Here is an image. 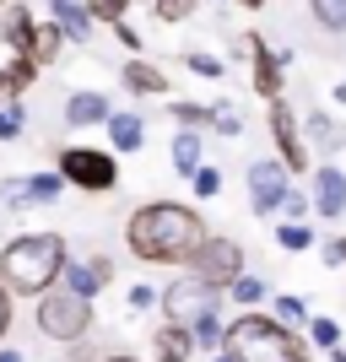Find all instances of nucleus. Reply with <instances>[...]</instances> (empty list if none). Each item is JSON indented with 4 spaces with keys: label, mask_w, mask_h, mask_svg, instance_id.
I'll list each match as a JSON object with an SVG mask.
<instances>
[{
    "label": "nucleus",
    "mask_w": 346,
    "mask_h": 362,
    "mask_svg": "<svg viewBox=\"0 0 346 362\" xmlns=\"http://www.w3.org/2000/svg\"><path fill=\"white\" fill-rule=\"evenodd\" d=\"M184 271L227 292V287L243 276V243H238V238H222V233H206V238H200V249H195V259H190Z\"/></svg>",
    "instance_id": "7"
},
{
    "label": "nucleus",
    "mask_w": 346,
    "mask_h": 362,
    "mask_svg": "<svg viewBox=\"0 0 346 362\" xmlns=\"http://www.w3.org/2000/svg\"><path fill=\"white\" fill-rule=\"evenodd\" d=\"M108 98L103 92H71L65 98V124H76V130H87V124H108Z\"/></svg>",
    "instance_id": "17"
},
{
    "label": "nucleus",
    "mask_w": 346,
    "mask_h": 362,
    "mask_svg": "<svg viewBox=\"0 0 346 362\" xmlns=\"http://www.w3.org/2000/svg\"><path fill=\"white\" fill-rule=\"evenodd\" d=\"M22 124H28L22 98H16V103H0V141H16V136H22Z\"/></svg>",
    "instance_id": "32"
},
{
    "label": "nucleus",
    "mask_w": 346,
    "mask_h": 362,
    "mask_svg": "<svg viewBox=\"0 0 346 362\" xmlns=\"http://www.w3.org/2000/svg\"><path fill=\"white\" fill-rule=\"evenodd\" d=\"M238 6H243V11H260V6H265V0H238Z\"/></svg>",
    "instance_id": "45"
},
{
    "label": "nucleus",
    "mask_w": 346,
    "mask_h": 362,
    "mask_svg": "<svg viewBox=\"0 0 346 362\" xmlns=\"http://www.w3.org/2000/svg\"><path fill=\"white\" fill-rule=\"evenodd\" d=\"M233 49H238L243 60L255 65V71H249V87H255V98L276 103V98H282V81H287V60H292V54H287V49H271L265 38H260V33H238V44H233Z\"/></svg>",
    "instance_id": "8"
},
{
    "label": "nucleus",
    "mask_w": 346,
    "mask_h": 362,
    "mask_svg": "<svg viewBox=\"0 0 346 362\" xmlns=\"http://www.w3.org/2000/svg\"><path fill=\"white\" fill-rule=\"evenodd\" d=\"M168 151H173V173H179V179H195L200 168H206V141H200V130H179Z\"/></svg>",
    "instance_id": "20"
},
{
    "label": "nucleus",
    "mask_w": 346,
    "mask_h": 362,
    "mask_svg": "<svg viewBox=\"0 0 346 362\" xmlns=\"http://www.w3.org/2000/svg\"><path fill=\"white\" fill-rule=\"evenodd\" d=\"M54 173H60L71 189H81V195H108V189L120 184V151L71 141V146L54 151Z\"/></svg>",
    "instance_id": "5"
},
{
    "label": "nucleus",
    "mask_w": 346,
    "mask_h": 362,
    "mask_svg": "<svg viewBox=\"0 0 346 362\" xmlns=\"http://www.w3.org/2000/svg\"><path fill=\"white\" fill-rule=\"evenodd\" d=\"M60 189H65L60 173H33V179H28V200H33V206H54Z\"/></svg>",
    "instance_id": "29"
},
{
    "label": "nucleus",
    "mask_w": 346,
    "mask_h": 362,
    "mask_svg": "<svg viewBox=\"0 0 346 362\" xmlns=\"http://www.w3.org/2000/svg\"><path fill=\"white\" fill-rule=\"evenodd\" d=\"M184 65H190V71H195V76H206V81H217V76L227 71V65L217 60V54H206V49H195V54H190V60H184Z\"/></svg>",
    "instance_id": "37"
},
{
    "label": "nucleus",
    "mask_w": 346,
    "mask_h": 362,
    "mask_svg": "<svg viewBox=\"0 0 346 362\" xmlns=\"http://www.w3.org/2000/svg\"><path fill=\"white\" fill-rule=\"evenodd\" d=\"M222 298H227L222 287H211V281H200V276L184 271V281H173V287L163 292V319H168V325H190V330H195L200 319L222 314Z\"/></svg>",
    "instance_id": "6"
},
{
    "label": "nucleus",
    "mask_w": 346,
    "mask_h": 362,
    "mask_svg": "<svg viewBox=\"0 0 346 362\" xmlns=\"http://www.w3.org/2000/svg\"><path fill=\"white\" fill-rule=\"evenodd\" d=\"M211 362H238V357H227V351H217V357H211Z\"/></svg>",
    "instance_id": "47"
},
{
    "label": "nucleus",
    "mask_w": 346,
    "mask_h": 362,
    "mask_svg": "<svg viewBox=\"0 0 346 362\" xmlns=\"http://www.w3.org/2000/svg\"><path fill=\"white\" fill-rule=\"evenodd\" d=\"M120 81H125V92H136V98H163V92H168V71H163V65H151V60H141V54L125 60Z\"/></svg>",
    "instance_id": "13"
},
{
    "label": "nucleus",
    "mask_w": 346,
    "mask_h": 362,
    "mask_svg": "<svg viewBox=\"0 0 346 362\" xmlns=\"http://www.w3.org/2000/svg\"><path fill=\"white\" fill-rule=\"evenodd\" d=\"M49 11H54V22H60V33L71 44H87L92 38V22H98V16L87 11V0H54Z\"/></svg>",
    "instance_id": "19"
},
{
    "label": "nucleus",
    "mask_w": 346,
    "mask_h": 362,
    "mask_svg": "<svg viewBox=\"0 0 346 362\" xmlns=\"http://www.w3.org/2000/svg\"><path fill=\"white\" fill-rule=\"evenodd\" d=\"M243 184H249V211L276 216V211H282V200H287V189H292V173H287L276 157H260V163H249Z\"/></svg>",
    "instance_id": "10"
},
{
    "label": "nucleus",
    "mask_w": 346,
    "mask_h": 362,
    "mask_svg": "<svg viewBox=\"0 0 346 362\" xmlns=\"http://www.w3.org/2000/svg\"><path fill=\"white\" fill-rule=\"evenodd\" d=\"M33 325L54 346H81L92 335V325H98V308H92V298H81L71 287H49L44 298L33 303Z\"/></svg>",
    "instance_id": "4"
},
{
    "label": "nucleus",
    "mask_w": 346,
    "mask_h": 362,
    "mask_svg": "<svg viewBox=\"0 0 346 362\" xmlns=\"http://www.w3.org/2000/svg\"><path fill=\"white\" fill-rule=\"evenodd\" d=\"M222 351L238 357V362H314L303 330L282 325V319L265 314V308H243V314L227 319V346Z\"/></svg>",
    "instance_id": "3"
},
{
    "label": "nucleus",
    "mask_w": 346,
    "mask_h": 362,
    "mask_svg": "<svg viewBox=\"0 0 346 362\" xmlns=\"http://www.w3.org/2000/svg\"><path fill=\"white\" fill-rule=\"evenodd\" d=\"M325 362H346V346H335V351H325Z\"/></svg>",
    "instance_id": "44"
},
{
    "label": "nucleus",
    "mask_w": 346,
    "mask_h": 362,
    "mask_svg": "<svg viewBox=\"0 0 346 362\" xmlns=\"http://www.w3.org/2000/svg\"><path fill=\"white\" fill-rule=\"evenodd\" d=\"M303 141H308V151H325V163H330V151H346V119H335V114H308V119H303Z\"/></svg>",
    "instance_id": "14"
},
{
    "label": "nucleus",
    "mask_w": 346,
    "mask_h": 362,
    "mask_svg": "<svg viewBox=\"0 0 346 362\" xmlns=\"http://www.w3.org/2000/svg\"><path fill=\"white\" fill-rule=\"evenodd\" d=\"M190 335H195V351H206V357H217V351L227 346V319H222V314H211V319H200V325H195V330H190Z\"/></svg>",
    "instance_id": "23"
},
{
    "label": "nucleus",
    "mask_w": 346,
    "mask_h": 362,
    "mask_svg": "<svg viewBox=\"0 0 346 362\" xmlns=\"http://www.w3.org/2000/svg\"><path fill=\"white\" fill-rule=\"evenodd\" d=\"M190 184H195V200H211V195H222V173H217V168H200V173H195V179H190Z\"/></svg>",
    "instance_id": "36"
},
{
    "label": "nucleus",
    "mask_w": 346,
    "mask_h": 362,
    "mask_svg": "<svg viewBox=\"0 0 346 362\" xmlns=\"http://www.w3.org/2000/svg\"><path fill=\"white\" fill-rule=\"evenodd\" d=\"M200 0H151V22H168V28H179V22H190L195 16Z\"/></svg>",
    "instance_id": "30"
},
{
    "label": "nucleus",
    "mask_w": 346,
    "mask_h": 362,
    "mask_svg": "<svg viewBox=\"0 0 346 362\" xmlns=\"http://www.w3.org/2000/svg\"><path fill=\"white\" fill-rule=\"evenodd\" d=\"M60 44H65V33H60L54 16H49V22H33V33H28V60L44 71V65L60 60Z\"/></svg>",
    "instance_id": "18"
},
{
    "label": "nucleus",
    "mask_w": 346,
    "mask_h": 362,
    "mask_svg": "<svg viewBox=\"0 0 346 362\" xmlns=\"http://www.w3.org/2000/svg\"><path fill=\"white\" fill-rule=\"evenodd\" d=\"M11 292H6V281H0V346H6V335H11Z\"/></svg>",
    "instance_id": "41"
},
{
    "label": "nucleus",
    "mask_w": 346,
    "mask_h": 362,
    "mask_svg": "<svg viewBox=\"0 0 346 362\" xmlns=\"http://www.w3.org/2000/svg\"><path fill=\"white\" fill-rule=\"evenodd\" d=\"M108 281H114V259L108 255H71L65 271H60V287L81 292V298H98Z\"/></svg>",
    "instance_id": "11"
},
{
    "label": "nucleus",
    "mask_w": 346,
    "mask_h": 362,
    "mask_svg": "<svg viewBox=\"0 0 346 362\" xmlns=\"http://www.w3.org/2000/svg\"><path fill=\"white\" fill-rule=\"evenodd\" d=\"M168 114L179 119V130H211V103H190V98H173Z\"/></svg>",
    "instance_id": "27"
},
{
    "label": "nucleus",
    "mask_w": 346,
    "mask_h": 362,
    "mask_svg": "<svg viewBox=\"0 0 346 362\" xmlns=\"http://www.w3.org/2000/svg\"><path fill=\"white\" fill-rule=\"evenodd\" d=\"M33 6L28 0H0V38H11V44L28 49V33H33Z\"/></svg>",
    "instance_id": "21"
},
{
    "label": "nucleus",
    "mask_w": 346,
    "mask_h": 362,
    "mask_svg": "<svg viewBox=\"0 0 346 362\" xmlns=\"http://www.w3.org/2000/svg\"><path fill=\"white\" fill-rule=\"evenodd\" d=\"M65 259H71V243H65V233H22V238H11L6 249H0V281H6V292L11 298H44L49 287H60V271Z\"/></svg>",
    "instance_id": "2"
},
{
    "label": "nucleus",
    "mask_w": 346,
    "mask_h": 362,
    "mask_svg": "<svg viewBox=\"0 0 346 362\" xmlns=\"http://www.w3.org/2000/svg\"><path fill=\"white\" fill-rule=\"evenodd\" d=\"M49 6H54V0H49Z\"/></svg>",
    "instance_id": "48"
},
{
    "label": "nucleus",
    "mask_w": 346,
    "mask_h": 362,
    "mask_svg": "<svg viewBox=\"0 0 346 362\" xmlns=\"http://www.w3.org/2000/svg\"><path fill=\"white\" fill-rule=\"evenodd\" d=\"M227 303H233V308H260V303H271V287H265V281H260V276H249L243 271L238 281H233V287H227Z\"/></svg>",
    "instance_id": "22"
},
{
    "label": "nucleus",
    "mask_w": 346,
    "mask_h": 362,
    "mask_svg": "<svg viewBox=\"0 0 346 362\" xmlns=\"http://www.w3.org/2000/svg\"><path fill=\"white\" fill-rule=\"evenodd\" d=\"M151 303L163 308V292H151L146 281H141V287H130V308H136V314H141V308H151Z\"/></svg>",
    "instance_id": "40"
},
{
    "label": "nucleus",
    "mask_w": 346,
    "mask_h": 362,
    "mask_svg": "<svg viewBox=\"0 0 346 362\" xmlns=\"http://www.w3.org/2000/svg\"><path fill=\"white\" fill-rule=\"evenodd\" d=\"M308 11L325 33H346V0H308Z\"/></svg>",
    "instance_id": "31"
},
{
    "label": "nucleus",
    "mask_w": 346,
    "mask_h": 362,
    "mask_svg": "<svg viewBox=\"0 0 346 362\" xmlns=\"http://www.w3.org/2000/svg\"><path fill=\"white\" fill-rule=\"evenodd\" d=\"M87 11L98 16V22H125V11H130V0H87Z\"/></svg>",
    "instance_id": "38"
},
{
    "label": "nucleus",
    "mask_w": 346,
    "mask_h": 362,
    "mask_svg": "<svg viewBox=\"0 0 346 362\" xmlns=\"http://www.w3.org/2000/svg\"><path fill=\"white\" fill-rule=\"evenodd\" d=\"M282 222H308V216H314V200L308 195H298V189H287V200H282Z\"/></svg>",
    "instance_id": "33"
},
{
    "label": "nucleus",
    "mask_w": 346,
    "mask_h": 362,
    "mask_svg": "<svg viewBox=\"0 0 346 362\" xmlns=\"http://www.w3.org/2000/svg\"><path fill=\"white\" fill-rule=\"evenodd\" d=\"M303 330H308V335H303V341H308V346H314V351H335V346H341V325H335L330 314H319V319H308V325H303Z\"/></svg>",
    "instance_id": "28"
},
{
    "label": "nucleus",
    "mask_w": 346,
    "mask_h": 362,
    "mask_svg": "<svg viewBox=\"0 0 346 362\" xmlns=\"http://www.w3.org/2000/svg\"><path fill=\"white\" fill-rule=\"evenodd\" d=\"M190 357H195L190 325H157L151 330V362H190Z\"/></svg>",
    "instance_id": "15"
},
{
    "label": "nucleus",
    "mask_w": 346,
    "mask_h": 362,
    "mask_svg": "<svg viewBox=\"0 0 346 362\" xmlns=\"http://www.w3.org/2000/svg\"><path fill=\"white\" fill-rule=\"evenodd\" d=\"M0 362H28V357H22V351H16L11 341H6V346H0Z\"/></svg>",
    "instance_id": "42"
},
{
    "label": "nucleus",
    "mask_w": 346,
    "mask_h": 362,
    "mask_svg": "<svg viewBox=\"0 0 346 362\" xmlns=\"http://www.w3.org/2000/svg\"><path fill=\"white\" fill-rule=\"evenodd\" d=\"M103 362H141V357H136V351H108Z\"/></svg>",
    "instance_id": "43"
},
{
    "label": "nucleus",
    "mask_w": 346,
    "mask_h": 362,
    "mask_svg": "<svg viewBox=\"0 0 346 362\" xmlns=\"http://www.w3.org/2000/svg\"><path fill=\"white\" fill-rule=\"evenodd\" d=\"M308 200H314V216L335 222V216L346 211V173L335 163H314V173H308Z\"/></svg>",
    "instance_id": "12"
},
{
    "label": "nucleus",
    "mask_w": 346,
    "mask_h": 362,
    "mask_svg": "<svg viewBox=\"0 0 346 362\" xmlns=\"http://www.w3.org/2000/svg\"><path fill=\"white\" fill-rule=\"evenodd\" d=\"M335 103H346V81H335Z\"/></svg>",
    "instance_id": "46"
},
{
    "label": "nucleus",
    "mask_w": 346,
    "mask_h": 362,
    "mask_svg": "<svg viewBox=\"0 0 346 362\" xmlns=\"http://www.w3.org/2000/svg\"><path fill=\"white\" fill-rule=\"evenodd\" d=\"M276 249H287V255H308V249H314V227H308V222H276Z\"/></svg>",
    "instance_id": "24"
},
{
    "label": "nucleus",
    "mask_w": 346,
    "mask_h": 362,
    "mask_svg": "<svg viewBox=\"0 0 346 362\" xmlns=\"http://www.w3.org/2000/svg\"><path fill=\"white\" fill-rule=\"evenodd\" d=\"M271 314L282 319V325H292V330H303V325H308V303L303 298H292V292H271Z\"/></svg>",
    "instance_id": "26"
},
{
    "label": "nucleus",
    "mask_w": 346,
    "mask_h": 362,
    "mask_svg": "<svg viewBox=\"0 0 346 362\" xmlns=\"http://www.w3.org/2000/svg\"><path fill=\"white\" fill-rule=\"evenodd\" d=\"M108 33H114V38H120V44L130 49V54L141 49V28H130V22H108Z\"/></svg>",
    "instance_id": "39"
},
{
    "label": "nucleus",
    "mask_w": 346,
    "mask_h": 362,
    "mask_svg": "<svg viewBox=\"0 0 346 362\" xmlns=\"http://www.w3.org/2000/svg\"><path fill=\"white\" fill-rule=\"evenodd\" d=\"M211 130H217V136H243V108L233 103V98H217V103H211Z\"/></svg>",
    "instance_id": "25"
},
{
    "label": "nucleus",
    "mask_w": 346,
    "mask_h": 362,
    "mask_svg": "<svg viewBox=\"0 0 346 362\" xmlns=\"http://www.w3.org/2000/svg\"><path fill=\"white\" fill-rule=\"evenodd\" d=\"M108 151H141V141H146V124H141V114H130V108H114V114H108Z\"/></svg>",
    "instance_id": "16"
},
{
    "label": "nucleus",
    "mask_w": 346,
    "mask_h": 362,
    "mask_svg": "<svg viewBox=\"0 0 346 362\" xmlns=\"http://www.w3.org/2000/svg\"><path fill=\"white\" fill-rule=\"evenodd\" d=\"M319 265H325V271H346V238H325L319 243Z\"/></svg>",
    "instance_id": "35"
},
{
    "label": "nucleus",
    "mask_w": 346,
    "mask_h": 362,
    "mask_svg": "<svg viewBox=\"0 0 346 362\" xmlns=\"http://www.w3.org/2000/svg\"><path fill=\"white\" fill-rule=\"evenodd\" d=\"M0 206H6V211L33 206V200H28V179H0Z\"/></svg>",
    "instance_id": "34"
},
{
    "label": "nucleus",
    "mask_w": 346,
    "mask_h": 362,
    "mask_svg": "<svg viewBox=\"0 0 346 362\" xmlns=\"http://www.w3.org/2000/svg\"><path fill=\"white\" fill-rule=\"evenodd\" d=\"M200 238H206V222L184 200H146L125 216V249L141 265H190Z\"/></svg>",
    "instance_id": "1"
},
{
    "label": "nucleus",
    "mask_w": 346,
    "mask_h": 362,
    "mask_svg": "<svg viewBox=\"0 0 346 362\" xmlns=\"http://www.w3.org/2000/svg\"><path fill=\"white\" fill-rule=\"evenodd\" d=\"M265 124H271V141H276V163L298 179V173H314V151H308V141H303V124L298 114L276 98L271 108H265Z\"/></svg>",
    "instance_id": "9"
}]
</instances>
